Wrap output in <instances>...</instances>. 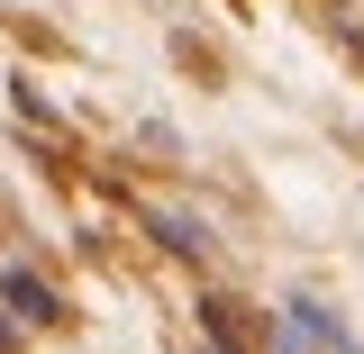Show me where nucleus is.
<instances>
[{"label": "nucleus", "mask_w": 364, "mask_h": 354, "mask_svg": "<svg viewBox=\"0 0 364 354\" xmlns=\"http://www.w3.org/2000/svg\"><path fill=\"white\" fill-rule=\"evenodd\" d=\"M155 236H164L173 255H200V227H191V219H164V209H155Z\"/></svg>", "instance_id": "nucleus-2"}, {"label": "nucleus", "mask_w": 364, "mask_h": 354, "mask_svg": "<svg viewBox=\"0 0 364 354\" xmlns=\"http://www.w3.org/2000/svg\"><path fill=\"white\" fill-rule=\"evenodd\" d=\"M0 291H9V300H18V309H28V318H55V291H37L28 272H0Z\"/></svg>", "instance_id": "nucleus-1"}]
</instances>
